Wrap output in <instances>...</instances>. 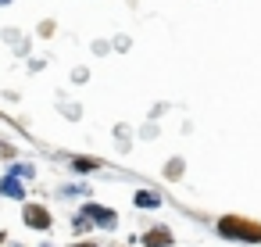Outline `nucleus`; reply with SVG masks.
<instances>
[{
  "mask_svg": "<svg viewBox=\"0 0 261 247\" xmlns=\"http://www.w3.org/2000/svg\"><path fill=\"white\" fill-rule=\"evenodd\" d=\"M136 204H140V208H158V204H161V197H158V193H150V190H140V193H136Z\"/></svg>",
  "mask_w": 261,
  "mask_h": 247,
  "instance_id": "nucleus-6",
  "label": "nucleus"
},
{
  "mask_svg": "<svg viewBox=\"0 0 261 247\" xmlns=\"http://www.w3.org/2000/svg\"><path fill=\"white\" fill-rule=\"evenodd\" d=\"M218 233H222V236H232V240H250V243H257V240H261V226H257V222L232 218V215L218 222Z\"/></svg>",
  "mask_w": 261,
  "mask_h": 247,
  "instance_id": "nucleus-1",
  "label": "nucleus"
},
{
  "mask_svg": "<svg viewBox=\"0 0 261 247\" xmlns=\"http://www.w3.org/2000/svg\"><path fill=\"white\" fill-rule=\"evenodd\" d=\"M75 247H97V243H75Z\"/></svg>",
  "mask_w": 261,
  "mask_h": 247,
  "instance_id": "nucleus-9",
  "label": "nucleus"
},
{
  "mask_svg": "<svg viewBox=\"0 0 261 247\" xmlns=\"http://www.w3.org/2000/svg\"><path fill=\"white\" fill-rule=\"evenodd\" d=\"M143 240H147V247H168L172 243V233L168 229H150Z\"/></svg>",
  "mask_w": 261,
  "mask_h": 247,
  "instance_id": "nucleus-4",
  "label": "nucleus"
},
{
  "mask_svg": "<svg viewBox=\"0 0 261 247\" xmlns=\"http://www.w3.org/2000/svg\"><path fill=\"white\" fill-rule=\"evenodd\" d=\"M86 218H97L100 226H115V211L111 208H100V204H90L86 208Z\"/></svg>",
  "mask_w": 261,
  "mask_h": 247,
  "instance_id": "nucleus-3",
  "label": "nucleus"
},
{
  "mask_svg": "<svg viewBox=\"0 0 261 247\" xmlns=\"http://www.w3.org/2000/svg\"><path fill=\"white\" fill-rule=\"evenodd\" d=\"M0 193H4V197H15V201H18V197H22L25 190H22V183H18L15 176H11V179L4 176V179H0Z\"/></svg>",
  "mask_w": 261,
  "mask_h": 247,
  "instance_id": "nucleus-5",
  "label": "nucleus"
},
{
  "mask_svg": "<svg viewBox=\"0 0 261 247\" xmlns=\"http://www.w3.org/2000/svg\"><path fill=\"white\" fill-rule=\"evenodd\" d=\"M0 158H11V147L8 143H0Z\"/></svg>",
  "mask_w": 261,
  "mask_h": 247,
  "instance_id": "nucleus-8",
  "label": "nucleus"
},
{
  "mask_svg": "<svg viewBox=\"0 0 261 247\" xmlns=\"http://www.w3.org/2000/svg\"><path fill=\"white\" fill-rule=\"evenodd\" d=\"M25 222H29L33 229H50V215H47V208H36V204H25Z\"/></svg>",
  "mask_w": 261,
  "mask_h": 247,
  "instance_id": "nucleus-2",
  "label": "nucleus"
},
{
  "mask_svg": "<svg viewBox=\"0 0 261 247\" xmlns=\"http://www.w3.org/2000/svg\"><path fill=\"white\" fill-rule=\"evenodd\" d=\"M0 4H4V0H0Z\"/></svg>",
  "mask_w": 261,
  "mask_h": 247,
  "instance_id": "nucleus-10",
  "label": "nucleus"
},
{
  "mask_svg": "<svg viewBox=\"0 0 261 247\" xmlns=\"http://www.w3.org/2000/svg\"><path fill=\"white\" fill-rule=\"evenodd\" d=\"M97 165H100V161H93V158H75V161H72V168H75V172H93Z\"/></svg>",
  "mask_w": 261,
  "mask_h": 247,
  "instance_id": "nucleus-7",
  "label": "nucleus"
}]
</instances>
